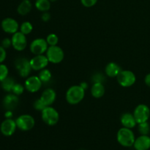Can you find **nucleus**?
I'll return each instance as SVG.
<instances>
[{
    "label": "nucleus",
    "instance_id": "1",
    "mask_svg": "<svg viewBox=\"0 0 150 150\" xmlns=\"http://www.w3.org/2000/svg\"><path fill=\"white\" fill-rule=\"evenodd\" d=\"M85 96V89L81 85H74L67 89L66 92V100L70 105H77L81 102Z\"/></svg>",
    "mask_w": 150,
    "mask_h": 150
},
{
    "label": "nucleus",
    "instance_id": "2",
    "mask_svg": "<svg viewBox=\"0 0 150 150\" xmlns=\"http://www.w3.org/2000/svg\"><path fill=\"white\" fill-rule=\"evenodd\" d=\"M117 139L119 144L122 146L131 147L134 144L136 138L131 129L123 127L117 132Z\"/></svg>",
    "mask_w": 150,
    "mask_h": 150
},
{
    "label": "nucleus",
    "instance_id": "3",
    "mask_svg": "<svg viewBox=\"0 0 150 150\" xmlns=\"http://www.w3.org/2000/svg\"><path fill=\"white\" fill-rule=\"evenodd\" d=\"M41 118L44 123L49 126H54L58 123L59 114L55 108L50 105L46 106L41 111Z\"/></svg>",
    "mask_w": 150,
    "mask_h": 150
},
{
    "label": "nucleus",
    "instance_id": "4",
    "mask_svg": "<svg viewBox=\"0 0 150 150\" xmlns=\"http://www.w3.org/2000/svg\"><path fill=\"white\" fill-rule=\"evenodd\" d=\"M49 62L53 64H59L64 59V54L62 48L58 45L48 46L46 51V55Z\"/></svg>",
    "mask_w": 150,
    "mask_h": 150
},
{
    "label": "nucleus",
    "instance_id": "5",
    "mask_svg": "<svg viewBox=\"0 0 150 150\" xmlns=\"http://www.w3.org/2000/svg\"><path fill=\"white\" fill-rule=\"evenodd\" d=\"M15 67L18 74L22 78H26L31 73L32 68L31 67L30 60L25 57H19L15 61Z\"/></svg>",
    "mask_w": 150,
    "mask_h": 150
},
{
    "label": "nucleus",
    "instance_id": "6",
    "mask_svg": "<svg viewBox=\"0 0 150 150\" xmlns=\"http://www.w3.org/2000/svg\"><path fill=\"white\" fill-rule=\"evenodd\" d=\"M16 125L22 131H29L32 130L35 125V118L29 114H22L16 120Z\"/></svg>",
    "mask_w": 150,
    "mask_h": 150
},
{
    "label": "nucleus",
    "instance_id": "7",
    "mask_svg": "<svg viewBox=\"0 0 150 150\" xmlns=\"http://www.w3.org/2000/svg\"><path fill=\"white\" fill-rule=\"evenodd\" d=\"M117 82L122 87H130L136 81V75L130 70H122L117 77Z\"/></svg>",
    "mask_w": 150,
    "mask_h": 150
},
{
    "label": "nucleus",
    "instance_id": "8",
    "mask_svg": "<svg viewBox=\"0 0 150 150\" xmlns=\"http://www.w3.org/2000/svg\"><path fill=\"white\" fill-rule=\"evenodd\" d=\"M133 116L136 119L137 124L147 122L150 117L149 108L145 104H139L135 108Z\"/></svg>",
    "mask_w": 150,
    "mask_h": 150
},
{
    "label": "nucleus",
    "instance_id": "9",
    "mask_svg": "<svg viewBox=\"0 0 150 150\" xmlns=\"http://www.w3.org/2000/svg\"><path fill=\"white\" fill-rule=\"evenodd\" d=\"M48 48V44L46 40L44 38H37L35 39L29 45L30 51L35 55H41L47 51Z\"/></svg>",
    "mask_w": 150,
    "mask_h": 150
},
{
    "label": "nucleus",
    "instance_id": "10",
    "mask_svg": "<svg viewBox=\"0 0 150 150\" xmlns=\"http://www.w3.org/2000/svg\"><path fill=\"white\" fill-rule=\"evenodd\" d=\"M12 46L18 51H22L27 46V40L24 34L17 32L13 34L11 38Z\"/></svg>",
    "mask_w": 150,
    "mask_h": 150
},
{
    "label": "nucleus",
    "instance_id": "11",
    "mask_svg": "<svg viewBox=\"0 0 150 150\" xmlns=\"http://www.w3.org/2000/svg\"><path fill=\"white\" fill-rule=\"evenodd\" d=\"M42 84V82L41 81L38 76H29L26 79L24 86L25 89L28 92H31V93H35V92H38L40 89Z\"/></svg>",
    "mask_w": 150,
    "mask_h": 150
},
{
    "label": "nucleus",
    "instance_id": "12",
    "mask_svg": "<svg viewBox=\"0 0 150 150\" xmlns=\"http://www.w3.org/2000/svg\"><path fill=\"white\" fill-rule=\"evenodd\" d=\"M17 125H16V120H13V119H6L0 125V131L4 136H11L14 134L16 132Z\"/></svg>",
    "mask_w": 150,
    "mask_h": 150
},
{
    "label": "nucleus",
    "instance_id": "13",
    "mask_svg": "<svg viewBox=\"0 0 150 150\" xmlns=\"http://www.w3.org/2000/svg\"><path fill=\"white\" fill-rule=\"evenodd\" d=\"M49 61L46 56L41 54V55H35L33 58L30 59L31 67L34 70H41L45 68L48 66Z\"/></svg>",
    "mask_w": 150,
    "mask_h": 150
},
{
    "label": "nucleus",
    "instance_id": "14",
    "mask_svg": "<svg viewBox=\"0 0 150 150\" xmlns=\"http://www.w3.org/2000/svg\"><path fill=\"white\" fill-rule=\"evenodd\" d=\"M1 26L4 32L8 34H15L19 29V24L16 20L12 18H6L3 19Z\"/></svg>",
    "mask_w": 150,
    "mask_h": 150
},
{
    "label": "nucleus",
    "instance_id": "15",
    "mask_svg": "<svg viewBox=\"0 0 150 150\" xmlns=\"http://www.w3.org/2000/svg\"><path fill=\"white\" fill-rule=\"evenodd\" d=\"M19 103V99L17 95L14 94H8L4 98L2 105L6 111H13L16 109Z\"/></svg>",
    "mask_w": 150,
    "mask_h": 150
},
{
    "label": "nucleus",
    "instance_id": "16",
    "mask_svg": "<svg viewBox=\"0 0 150 150\" xmlns=\"http://www.w3.org/2000/svg\"><path fill=\"white\" fill-rule=\"evenodd\" d=\"M136 150H148L150 149V137L148 135H142L136 139L133 144Z\"/></svg>",
    "mask_w": 150,
    "mask_h": 150
},
{
    "label": "nucleus",
    "instance_id": "17",
    "mask_svg": "<svg viewBox=\"0 0 150 150\" xmlns=\"http://www.w3.org/2000/svg\"><path fill=\"white\" fill-rule=\"evenodd\" d=\"M56 98H57V93L55 91L51 88H48L42 92L40 98L46 106H50L54 103Z\"/></svg>",
    "mask_w": 150,
    "mask_h": 150
},
{
    "label": "nucleus",
    "instance_id": "18",
    "mask_svg": "<svg viewBox=\"0 0 150 150\" xmlns=\"http://www.w3.org/2000/svg\"><path fill=\"white\" fill-rule=\"evenodd\" d=\"M120 122H121V124L122 125L123 127L130 129L133 128L137 125L133 114H132L130 113H125V114H123L121 116V118H120Z\"/></svg>",
    "mask_w": 150,
    "mask_h": 150
},
{
    "label": "nucleus",
    "instance_id": "19",
    "mask_svg": "<svg viewBox=\"0 0 150 150\" xmlns=\"http://www.w3.org/2000/svg\"><path fill=\"white\" fill-rule=\"evenodd\" d=\"M122 68L116 62H109L105 68V75L108 77L115 78L117 77L120 72L122 71Z\"/></svg>",
    "mask_w": 150,
    "mask_h": 150
},
{
    "label": "nucleus",
    "instance_id": "20",
    "mask_svg": "<svg viewBox=\"0 0 150 150\" xmlns=\"http://www.w3.org/2000/svg\"><path fill=\"white\" fill-rule=\"evenodd\" d=\"M105 89L103 83H95L91 88V94L95 98H100L104 95Z\"/></svg>",
    "mask_w": 150,
    "mask_h": 150
},
{
    "label": "nucleus",
    "instance_id": "21",
    "mask_svg": "<svg viewBox=\"0 0 150 150\" xmlns=\"http://www.w3.org/2000/svg\"><path fill=\"white\" fill-rule=\"evenodd\" d=\"M32 4L30 0H23L17 7V12L21 16H26L32 10Z\"/></svg>",
    "mask_w": 150,
    "mask_h": 150
},
{
    "label": "nucleus",
    "instance_id": "22",
    "mask_svg": "<svg viewBox=\"0 0 150 150\" xmlns=\"http://www.w3.org/2000/svg\"><path fill=\"white\" fill-rule=\"evenodd\" d=\"M35 7L40 12H48L51 8V1L49 0H36Z\"/></svg>",
    "mask_w": 150,
    "mask_h": 150
},
{
    "label": "nucleus",
    "instance_id": "23",
    "mask_svg": "<svg viewBox=\"0 0 150 150\" xmlns=\"http://www.w3.org/2000/svg\"><path fill=\"white\" fill-rule=\"evenodd\" d=\"M16 82L12 77H7L4 80L1 82V86L5 92H12L13 86L15 85Z\"/></svg>",
    "mask_w": 150,
    "mask_h": 150
},
{
    "label": "nucleus",
    "instance_id": "24",
    "mask_svg": "<svg viewBox=\"0 0 150 150\" xmlns=\"http://www.w3.org/2000/svg\"><path fill=\"white\" fill-rule=\"evenodd\" d=\"M38 77L42 83H48L51 81V78H52V73L48 69L44 68L40 70Z\"/></svg>",
    "mask_w": 150,
    "mask_h": 150
},
{
    "label": "nucleus",
    "instance_id": "25",
    "mask_svg": "<svg viewBox=\"0 0 150 150\" xmlns=\"http://www.w3.org/2000/svg\"><path fill=\"white\" fill-rule=\"evenodd\" d=\"M20 32L25 35H29L33 30V26L29 21H24L20 26Z\"/></svg>",
    "mask_w": 150,
    "mask_h": 150
},
{
    "label": "nucleus",
    "instance_id": "26",
    "mask_svg": "<svg viewBox=\"0 0 150 150\" xmlns=\"http://www.w3.org/2000/svg\"><path fill=\"white\" fill-rule=\"evenodd\" d=\"M138 130L142 135H148L150 132L149 124L147 122L140 123V124H139Z\"/></svg>",
    "mask_w": 150,
    "mask_h": 150
},
{
    "label": "nucleus",
    "instance_id": "27",
    "mask_svg": "<svg viewBox=\"0 0 150 150\" xmlns=\"http://www.w3.org/2000/svg\"><path fill=\"white\" fill-rule=\"evenodd\" d=\"M46 41L48 42L49 46H52V45H57L59 42V38L56 34L51 33L49 34L48 36L46 37Z\"/></svg>",
    "mask_w": 150,
    "mask_h": 150
},
{
    "label": "nucleus",
    "instance_id": "28",
    "mask_svg": "<svg viewBox=\"0 0 150 150\" xmlns=\"http://www.w3.org/2000/svg\"><path fill=\"white\" fill-rule=\"evenodd\" d=\"M9 70L8 67L4 64L0 63V82L2 81L3 80L8 77Z\"/></svg>",
    "mask_w": 150,
    "mask_h": 150
},
{
    "label": "nucleus",
    "instance_id": "29",
    "mask_svg": "<svg viewBox=\"0 0 150 150\" xmlns=\"http://www.w3.org/2000/svg\"><path fill=\"white\" fill-rule=\"evenodd\" d=\"M24 87L25 86H23V85H21V83H15V85L13 86V89H12V92H13L14 95H17V96H18V95H22V94L23 93V91H24Z\"/></svg>",
    "mask_w": 150,
    "mask_h": 150
},
{
    "label": "nucleus",
    "instance_id": "30",
    "mask_svg": "<svg viewBox=\"0 0 150 150\" xmlns=\"http://www.w3.org/2000/svg\"><path fill=\"white\" fill-rule=\"evenodd\" d=\"M34 108L37 110V111H42L44 108L46 107V105L44 104V103L41 100L40 98L39 99L36 100L34 103V105H33Z\"/></svg>",
    "mask_w": 150,
    "mask_h": 150
},
{
    "label": "nucleus",
    "instance_id": "31",
    "mask_svg": "<svg viewBox=\"0 0 150 150\" xmlns=\"http://www.w3.org/2000/svg\"><path fill=\"white\" fill-rule=\"evenodd\" d=\"M98 0H81L82 5L86 7H92L97 4Z\"/></svg>",
    "mask_w": 150,
    "mask_h": 150
},
{
    "label": "nucleus",
    "instance_id": "32",
    "mask_svg": "<svg viewBox=\"0 0 150 150\" xmlns=\"http://www.w3.org/2000/svg\"><path fill=\"white\" fill-rule=\"evenodd\" d=\"M7 57V52L4 47L0 45V63H2Z\"/></svg>",
    "mask_w": 150,
    "mask_h": 150
},
{
    "label": "nucleus",
    "instance_id": "33",
    "mask_svg": "<svg viewBox=\"0 0 150 150\" xmlns=\"http://www.w3.org/2000/svg\"><path fill=\"white\" fill-rule=\"evenodd\" d=\"M1 46L4 47V48H9L12 45V40L11 39L8 38H6L4 39H3V40L1 41Z\"/></svg>",
    "mask_w": 150,
    "mask_h": 150
},
{
    "label": "nucleus",
    "instance_id": "34",
    "mask_svg": "<svg viewBox=\"0 0 150 150\" xmlns=\"http://www.w3.org/2000/svg\"><path fill=\"white\" fill-rule=\"evenodd\" d=\"M93 80L95 83H103V81L104 80V77L101 73H98L96 75H94Z\"/></svg>",
    "mask_w": 150,
    "mask_h": 150
},
{
    "label": "nucleus",
    "instance_id": "35",
    "mask_svg": "<svg viewBox=\"0 0 150 150\" xmlns=\"http://www.w3.org/2000/svg\"><path fill=\"white\" fill-rule=\"evenodd\" d=\"M41 18H42V20L44 22H48V21L51 19V15H50V13H48V12H44V13H42V16H41Z\"/></svg>",
    "mask_w": 150,
    "mask_h": 150
},
{
    "label": "nucleus",
    "instance_id": "36",
    "mask_svg": "<svg viewBox=\"0 0 150 150\" xmlns=\"http://www.w3.org/2000/svg\"><path fill=\"white\" fill-rule=\"evenodd\" d=\"M144 82L146 86L150 87V73H148L144 79Z\"/></svg>",
    "mask_w": 150,
    "mask_h": 150
},
{
    "label": "nucleus",
    "instance_id": "37",
    "mask_svg": "<svg viewBox=\"0 0 150 150\" xmlns=\"http://www.w3.org/2000/svg\"><path fill=\"white\" fill-rule=\"evenodd\" d=\"M13 111H6L5 114H4V116H5L6 119H12V117H13Z\"/></svg>",
    "mask_w": 150,
    "mask_h": 150
},
{
    "label": "nucleus",
    "instance_id": "38",
    "mask_svg": "<svg viewBox=\"0 0 150 150\" xmlns=\"http://www.w3.org/2000/svg\"><path fill=\"white\" fill-rule=\"evenodd\" d=\"M80 85L81 86V87L83 88V89H85V90H86V88H88V84L86 82H82V83H81Z\"/></svg>",
    "mask_w": 150,
    "mask_h": 150
},
{
    "label": "nucleus",
    "instance_id": "39",
    "mask_svg": "<svg viewBox=\"0 0 150 150\" xmlns=\"http://www.w3.org/2000/svg\"><path fill=\"white\" fill-rule=\"evenodd\" d=\"M49 1H51V2H54V1H56L57 0H49Z\"/></svg>",
    "mask_w": 150,
    "mask_h": 150
},
{
    "label": "nucleus",
    "instance_id": "40",
    "mask_svg": "<svg viewBox=\"0 0 150 150\" xmlns=\"http://www.w3.org/2000/svg\"><path fill=\"white\" fill-rule=\"evenodd\" d=\"M81 150H84V149H81Z\"/></svg>",
    "mask_w": 150,
    "mask_h": 150
}]
</instances>
